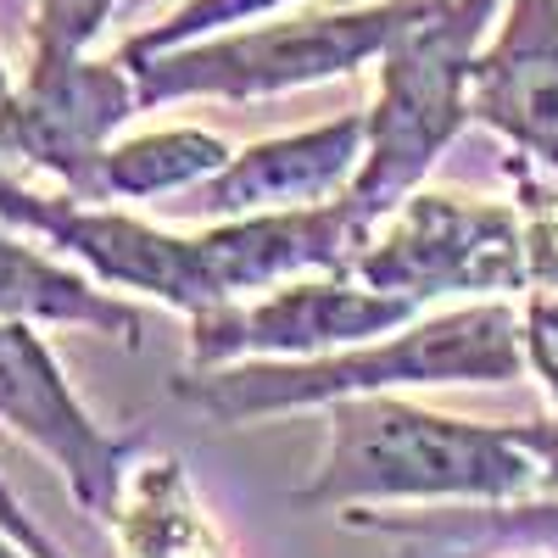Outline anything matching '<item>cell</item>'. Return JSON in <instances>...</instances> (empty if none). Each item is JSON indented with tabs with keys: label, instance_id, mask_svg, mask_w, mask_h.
<instances>
[{
	"label": "cell",
	"instance_id": "cell-5",
	"mask_svg": "<svg viewBox=\"0 0 558 558\" xmlns=\"http://www.w3.org/2000/svg\"><path fill=\"white\" fill-rule=\"evenodd\" d=\"M357 279L408 302L531 291L525 223L514 202H463L452 191H413L357 257Z\"/></svg>",
	"mask_w": 558,
	"mask_h": 558
},
{
	"label": "cell",
	"instance_id": "cell-3",
	"mask_svg": "<svg viewBox=\"0 0 558 558\" xmlns=\"http://www.w3.org/2000/svg\"><path fill=\"white\" fill-rule=\"evenodd\" d=\"M497 12L502 0H413L397 23L391 45L380 51L375 112H363V168L347 191V207L363 229H380L475 123L470 84Z\"/></svg>",
	"mask_w": 558,
	"mask_h": 558
},
{
	"label": "cell",
	"instance_id": "cell-15",
	"mask_svg": "<svg viewBox=\"0 0 558 558\" xmlns=\"http://www.w3.org/2000/svg\"><path fill=\"white\" fill-rule=\"evenodd\" d=\"M112 531L123 558H235L179 458H134Z\"/></svg>",
	"mask_w": 558,
	"mask_h": 558
},
{
	"label": "cell",
	"instance_id": "cell-9",
	"mask_svg": "<svg viewBox=\"0 0 558 558\" xmlns=\"http://www.w3.org/2000/svg\"><path fill=\"white\" fill-rule=\"evenodd\" d=\"M0 430L23 436L34 452L51 458L84 514L96 520L118 514L140 436L101 430L78 402V391L68 386L45 336L17 318H0Z\"/></svg>",
	"mask_w": 558,
	"mask_h": 558
},
{
	"label": "cell",
	"instance_id": "cell-6",
	"mask_svg": "<svg viewBox=\"0 0 558 558\" xmlns=\"http://www.w3.org/2000/svg\"><path fill=\"white\" fill-rule=\"evenodd\" d=\"M0 223L84 263V274H96L101 286L157 296L162 307H173L184 318H202L218 307L196 235H168V229H157L146 218L96 207L84 196H39L28 184H17L7 168H0Z\"/></svg>",
	"mask_w": 558,
	"mask_h": 558
},
{
	"label": "cell",
	"instance_id": "cell-24",
	"mask_svg": "<svg viewBox=\"0 0 558 558\" xmlns=\"http://www.w3.org/2000/svg\"><path fill=\"white\" fill-rule=\"evenodd\" d=\"M7 89H12V73H7V62H0V96H7Z\"/></svg>",
	"mask_w": 558,
	"mask_h": 558
},
{
	"label": "cell",
	"instance_id": "cell-20",
	"mask_svg": "<svg viewBox=\"0 0 558 558\" xmlns=\"http://www.w3.org/2000/svg\"><path fill=\"white\" fill-rule=\"evenodd\" d=\"M525 336V368L542 380V391L558 402V291H531L520 307Z\"/></svg>",
	"mask_w": 558,
	"mask_h": 558
},
{
	"label": "cell",
	"instance_id": "cell-2",
	"mask_svg": "<svg viewBox=\"0 0 558 558\" xmlns=\"http://www.w3.org/2000/svg\"><path fill=\"white\" fill-rule=\"evenodd\" d=\"M542 470L508 425L430 413L397 391L324 408V447L296 508H391V502H508L536 497Z\"/></svg>",
	"mask_w": 558,
	"mask_h": 558
},
{
	"label": "cell",
	"instance_id": "cell-23",
	"mask_svg": "<svg viewBox=\"0 0 558 558\" xmlns=\"http://www.w3.org/2000/svg\"><path fill=\"white\" fill-rule=\"evenodd\" d=\"M0 558H34V553H28V547L12 536V531H0Z\"/></svg>",
	"mask_w": 558,
	"mask_h": 558
},
{
	"label": "cell",
	"instance_id": "cell-17",
	"mask_svg": "<svg viewBox=\"0 0 558 558\" xmlns=\"http://www.w3.org/2000/svg\"><path fill=\"white\" fill-rule=\"evenodd\" d=\"M286 7H296V0H184V7H173L162 23L129 34L118 51H168V45L202 39V34H223V28H246V23L279 17Z\"/></svg>",
	"mask_w": 558,
	"mask_h": 558
},
{
	"label": "cell",
	"instance_id": "cell-13",
	"mask_svg": "<svg viewBox=\"0 0 558 558\" xmlns=\"http://www.w3.org/2000/svg\"><path fill=\"white\" fill-rule=\"evenodd\" d=\"M336 520L357 536L397 542L402 558H492V553L558 558V492L508 497V502H418L413 514L341 508Z\"/></svg>",
	"mask_w": 558,
	"mask_h": 558
},
{
	"label": "cell",
	"instance_id": "cell-11",
	"mask_svg": "<svg viewBox=\"0 0 558 558\" xmlns=\"http://www.w3.org/2000/svg\"><path fill=\"white\" fill-rule=\"evenodd\" d=\"M363 146H368V118L363 112L313 123L302 134L257 140L246 151H229V162L213 179L179 191L173 213L223 223V218H246V213L341 202L352 191L357 168H363Z\"/></svg>",
	"mask_w": 558,
	"mask_h": 558
},
{
	"label": "cell",
	"instance_id": "cell-10",
	"mask_svg": "<svg viewBox=\"0 0 558 558\" xmlns=\"http://www.w3.org/2000/svg\"><path fill=\"white\" fill-rule=\"evenodd\" d=\"M368 241H375V229H363L341 196V202H318V207L223 218L196 235V252H202L218 307H229V302L279 291L291 279H313V274L357 279V257Z\"/></svg>",
	"mask_w": 558,
	"mask_h": 558
},
{
	"label": "cell",
	"instance_id": "cell-14",
	"mask_svg": "<svg viewBox=\"0 0 558 558\" xmlns=\"http://www.w3.org/2000/svg\"><path fill=\"white\" fill-rule=\"evenodd\" d=\"M0 318L17 324H62V330H96L123 347L146 341V313L101 291L96 274H78L23 241V229L0 223Z\"/></svg>",
	"mask_w": 558,
	"mask_h": 558
},
{
	"label": "cell",
	"instance_id": "cell-26",
	"mask_svg": "<svg viewBox=\"0 0 558 558\" xmlns=\"http://www.w3.org/2000/svg\"><path fill=\"white\" fill-rule=\"evenodd\" d=\"M129 7H146V0H129Z\"/></svg>",
	"mask_w": 558,
	"mask_h": 558
},
{
	"label": "cell",
	"instance_id": "cell-8",
	"mask_svg": "<svg viewBox=\"0 0 558 558\" xmlns=\"http://www.w3.org/2000/svg\"><path fill=\"white\" fill-rule=\"evenodd\" d=\"M418 313H425L418 302L375 291L352 274L291 279L279 291L191 318V357H184V368H218L241 357H318L352 341L391 336Z\"/></svg>",
	"mask_w": 558,
	"mask_h": 558
},
{
	"label": "cell",
	"instance_id": "cell-4",
	"mask_svg": "<svg viewBox=\"0 0 558 558\" xmlns=\"http://www.w3.org/2000/svg\"><path fill=\"white\" fill-rule=\"evenodd\" d=\"M413 0H363L341 12L263 17L246 28H223L168 45V51H118L134 73L140 107L173 101H263L307 89L324 78H352L357 68L380 62L397 23Z\"/></svg>",
	"mask_w": 558,
	"mask_h": 558
},
{
	"label": "cell",
	"instance_id": "cell-22",
	"mask_svg": "<svg viewBox=\"0 0 558 558\" xmlns=\"http://www.w3.org/2000/svg\"><path fill=\"white\" fill-rule=\"evenodd\" d=\"M0 531H12V536H17V542H23L34 558H62V553L51 547V536H45V531L28 520V508L17 502V492H12L7 481H0Z\"/></svg>",
	"mask_w": 558,
	"mask_h": 558
},
{
	"label": "cell",
	"instance_id": "cell-7",
	"mask_svg": "<svg viewBox=\"0 0 558 558\" xmlns=\"http://www.w3.org/2000/svg\"><path fill=\"white\" fill-rule=\"evenodd\" d=\"M140 112V89L123 57L23 62V78L0 96V157H23L57 173L68 196L96 202V173L112 134Z\"/></svg>",
	"mask_w": 558,
	"mask_h": 558
},
{
	"label": "cell",
	"instance_id": "cell-16",
	"mask_svg": "<svg viewBox=\"0 0 558 558\" xmlns=\"http://www.w3.org/2000/svg\"><path fill=\"white\" fill-rule=\"evenodd\" d=\"M229 162V146L207 129H157L123 140L101 157L96 173V202H151V196H179L191 184L213 179Z\"/></svg>",
	"mask_w": 558,
	"mask_h": 558
},
{
	"label": "cell",
	"instance_id": "cell-18",
	"mask_svg": "<svg viewBox=\"0 0 558 558\" xmlns=\"http://www.w3.org/2000/svg\"><path fill=\"white\" fill-rule=\"evenodd\" d=\"M129 0H34V23H28V62H68L89 57V45L101 39L112 12Z\"/></svg>",
	"mask_w": 558,
	"mask_h": 558
},
{
	"label": "cell",
	"instance_id": "cell-21",
	"mask_svg": "<svg viewBox=\"0 0 558 558\" xmlns=\"http://www.w3.org/2000/svg\"><path fill=\"white\" fill-rule=\"evenodd\" d=\"M514 441L536 458L542 470V492H558V418H536V425H508Z\"/></svg>",
	"mask_w": 558,
	"mask_h": 558
},
{
	"label": "cell",
	"instance_id": "cell-19",
	"mask_svg": "<svg viewBox=\"0 0 558 558\" xmlns=\"http://www.w3.org/2000/svg\"><path fill=\"white\" fill-rule=\"evenodd\" d=\"M514 179V207L525 223V257H531V291H558V179H536L525 162H508Z\"/></svg>",
	"mask_w": 558,
	"mask_h": 558
},
{
	"label": "cell",
	"instance_id": "cell-25",
	"mask_svg": "<svg viewBox=\"0 0 558 558\" xmlns=\"http://www.w3.org/2000/svg\"><path fill=\"white\" fill-rule=\"evenodd\" d=\"M514 558H536V553H514Z\"/></svg>",
	"mask_w": 558,
	"mask_h": 558
},
{
	"label": "cell",
	"instance_id": "cell-12",
	"mask_svg": "<svg viewBox=\"0 0 558 558\" xmlns=\"http://www.w3.org/2000/svg\"><path fill=\"white\" fill-rule=\"evenodd\" d=\"M470 112L558 179V0H502L475 57Z\"/></svg>",
	"mask_w": 558,
	"mask_h": 558
},
{
	"label": "cell",
	"instance_id": "cell-1",
	"mask_svg": "<svg viewBox=\"0 0 558 558\" xmlns=\"http://www.w3.org/2000/svg\"><path fill=\"white\" fill-rule=\"evenodd\" d=\"M525 375L520 313L508 302H470L375 341H352L318 357H241L218 368H184L173 397L218 425L330 408L341 397H375L408 386H508Z\"/></svg>",
	"mask_w": 558,
	"mask_h": 558
}]
</instances>
